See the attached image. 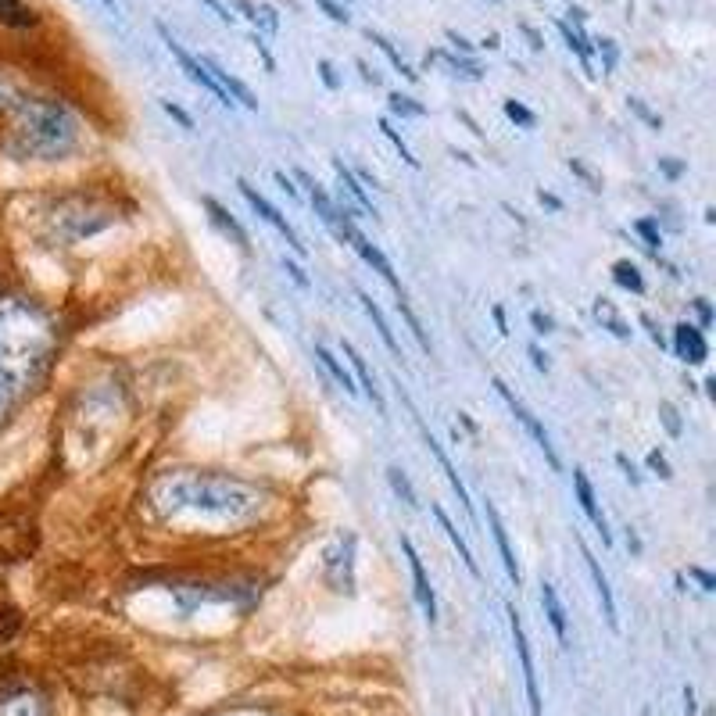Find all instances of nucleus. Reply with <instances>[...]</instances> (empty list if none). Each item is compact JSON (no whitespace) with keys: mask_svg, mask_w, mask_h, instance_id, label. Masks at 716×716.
I'll use <instances>...</instances> for the list:
<instances>
[{"mask_svg":"<svg viewBox=\"0 0 716 716\" xmlns=\"http://www.w3.org/2000/svg\"><path fill=\"white\" fill-rule=\"evenodd\" d=\"M47 348V326L29 308H0V423L15 409L18 391L33 384L36 369L47 362Z\"/></svg>","mask_w":716,"mask_h":716,"instance_id":"obj_1","label":"nucleus"},{"mask_svg":"<svg viewBox=\"0 0 716 716\" xmlns=\"http://www.w3.org/2000/svg\"><path fill=\"white\" fill-rule=\"evenodd\" d=\"M76 144V119L58 101H18L15 151L33 158H61Z\"/></svg>","mask_w":716,"mask_h":716,"instance_id":"obj_2","label":"nucleus"},{"mask_svg":"<svg viewBox=\"0 0 716 716\" xmlns=\"http://www.w3.org/2000/svg\"><path fill=\"white\" fill-rule=\"evenodd\" d=\"M172 498L179 505H194V509L205 512H222V516H233V512H251L258 505L255 491L237 480H222V477H183L172 484Z\"/></svg>","mask_w":716,"mask_h":716,"instance_id":"obj_3","label":"nucleus"},{"mask_svg":"<svg viewBox=\"0 0 716 716\" xmlns=\"http://www.w3.org/2000/svg\"><path fill=\"white\" fill-rule=\"evenodd\" d=\"M158 33H162V40H165V47H169V54L179 61V69L187 72V79H190V83H194V86H201V90H205V94H212L215 101L222 104V108H233V101H230V97H226V90H222V86L215 83V79H212V72H208L205 65H201V58H194V54H190L187 47H183V43H179L176 36H172L165 26H158Z\"/></svg>","mask_w":716,"mask_h":716,"instance_id":"obj_4","label":"nucleus"},{"mask_svg":"<svg viewBox=\"0 0 716 716\" xmlns=\"http://www.w3.org/2000/svg\"><path fill=\"white\" fill-rule=\"evenodd\" d=\"M495 391L505 398V405H509V409H512V416H516V419H520V423H523V430H527V434L534 437V444H537V448H541V452H545L548 466H552V469H559V455H555V444H552V437H548V430L541 427V419H537L534 412H530L527 405H523V401L516 398V394H512V387L505 384V380H495Z\"/></svg>","mask_w":716,"mask_h":716,"instance_id":"obj_5","label":"nucleus"},{"mask_svg":"<svg viewBox=\"0 0 716 716\" xmlns=\"http://www.w3.org/2000/svg\"><path fill=\"white\" fill-rule=\"evenodd\" d=\"M509 631H512V645H516V656H520L523 666V684H527V706L530 716H545L541 713V691H537V674H534V656H530V641L527 631H523V620L516 609H509Z\"/></svg>","mask_w":716,"mask_h":716,"instance_id":"obj_6","label":"nucleus"},{"mask_svg":"<svg viewBox=\"0 0 716 716\" xmlns=\"http://www.w3.org/2000/svg\"><path fill=\"white\" fill-rule=\"evenodd\" d=\"M237 187H240V194L248 197V205H251V208H255V212H258V215H262V219H265V222H269V226H273V230H276V233H280V237H283V240H287L290 248L298 251V255H305V244H301V237H298V233H294V226H290V222H287V219H283V215H280V212H276V208H273V205H269V201H265V197H262V194H258V190H255V187H251L248 179H240Z\"/></svg>","mask_w":716,"mask_h":716,"instance_id":"obj_7","label":"nucleus"},{"mask_svg":"<svg viewBox=\"0 0 716 716\" xmlns=\"http://www.w3.org/2000/svg\"><path fill=\"white\" fill-rule=\"evenodd\" d=\"M401 552H405V559H409V570H412V584H416V602L419 609H423V616H427L430 623L437 620V598H434V588H430V577L427 570H423V559H419L416 545H412L409 537H401Z\"/></svg>","mask_w":716,"mask_h":716,"instance_id":"obj_8","label":"nucleus"},{"mask_svg":"<svg viewBox=\"0 0 716 716\" xmlns=\"http://www.w3.org/2000/svg\"><path fill=\"white\" fill-rule=\"evenodd\" d=\"M298 176H301V183H305V187H308V197H312V205H316V215H319V219H323L326 226H330V230L337 233V237H341V240H348V233L355 230V226H351L348 215H344L341 208L333 205L330 197H326V190L319 187V183H312V179H308L305 172H298Z\"/></svg>","mask_w":716,"mask_h":716,"instance_id":"obj_9","label":"nucleus"},{"mask_svg":"<svg viewBox=\"0 0 716 716\" xmlns=\"http://www.w3.org/2000/svg\"><path fill=\"white\" fill-rule=\"evenodd\" d=\"M674 351L684 366H702V362L709 358L706 330H702V326H691V323L674 326Z\"/></svg>","mask_w":716,"mask_h":716,"instance_id":"obj_10","label":"nucleus"},{"mask_svg":"<svg viewBox=\"0 0 716 716\" xmlns=\"http://www.w3.org/2000/svg\"><path fill=\"white\" fill-rule=\"evenodd\" d=\"M348 244L358 251V255L366 258V265H373V273H380V280H384L387 287L394 290V294H401V283H398V276H394V269H391V262H387L384 251L376 248V244H369V240L362 237V233H358V230H351V233H348Z\"/></svg>","mask_w":716,"mask_h":716,"instance_id":"obj_11","label":"nucleus"},{"mask_svg":"<svg viewBox=\"0 0 716 716\" xmlns=\"http://www.w3.org/2000/svg\"><path fill=\"white\" fill-rule=\"evenodd\" d=\"M573 491H577V502H580V509H584V516L595 523V530L602 534V541H609L606 516H602V509H598L595 487H591V480H588V473H584V469H573Z\"/></svg>","mask_w":716,"mask_h":716,"instance_id":"obj_12","label":"nucleus"},{"mask_svg":"<svg viewBox=\"0 0 716 716\" xmlns=\"http://www.w3.org/2000/svg\"><path fill=\"white\" fill-rule=\"evenodd\" d=\"M201 65H205L208 72H212V79L215 83L222 86V90H226V97H230L233 104H240V108H248V111H258V101H255V94H251L248 86L240 83L237 76H233V72H226V69H219V65H215L212 58H201Z\"/></svg>","mask_w":716,"mask_h":716,"instance_id":"obj_13","label":"nucleus"},{"mask_svg":"<svg viewBox=\"0 0 716 716\" xmlns=\"http://www.w3.org/2000/svg\"><path fill=\"white\" fill-rule=\"evenodd\" d=\"M487 527H491V534H495V545H498V552H502L505 573H509V580L520 588V563H516V555H512V548H509V534H505V527H502V516H498V509L491 502H487Z\"/></svg>","mask_w":716,"mask_h":716,"instance_id":"obj_14","label":"nucleus"},{"mask_svg":"<svg viewBox=\"0 0 716 716\" xmlns=\"http://www.w3.org/2000/svg\"><path fill=\"white\" fill-rule=\"evenodd\" d=\"M419 430H423V441H427V448H430V452H434L437 466H441V473H444V477H448V484H452V491H455V495H459V502H462V512H466L469 520H473V502H469V495H466V487H462L459 473H455V469H452V462H448V455H444V448H441V444H437V441H434V437H430V430H427V427H423V423H419Z\"/></svg>","mask_w":716,"mask_h":716,"instance_id":"obj_15","label":"nucleus"},{"mask_svg":"<svg viewBox=\"0 0 716 716\" xmlns=\"http://www.w3.org/2000/svg\"><path fill=\"white\" fill-rule=\"evenodd\" d=\"M0 716H51L40 695L33 691H8L0 695Z\"/></svg>","mask_w":716,"mask_h":716,"instance_id":"obj_16","label":"nucleus"},{"mask_svg":"<svg viewBox=\"0 0 716 716\" xmlns=\"http://www.w3.org/2000/svg\"><path fill=\"white\" fill-rule=\"evenodd\" d=\"M584 563H588V570H591V580H595V591H598V598H602V609H606V620H609V627H620V620H616V602H613V588H609V577L602 573V566H598V559L595 555L584 548Z\"/></svg>","mask_w":716,"mask_h":716,"instance_id":"obj_17","label":"nucleus"},{"mask_svg":"<svg viewBox=\"0 0 716 716\" xmlns=\"http://www.w3.org/2000/svg\"><path fill=\"white\" fill-rule=\"evenodd\" d=\"M341 348H344V355H348V362H351V366H355L358 384L366 387V394H369V401H373V405H376V412H387V405H384V394H380V387H376L373 373H369V366H366V358L358 355V351H355V344H348V341H344Z\"/></svg>","mask_w":716,"mask_h":716,"instance_id":"obj_18","label":"nucleus"},{"mask_svg":"<svg viewBox=\"0 0 716 716\" xmlns=\"http://www.w3.org/2000/svg\"><path fill=\"white\" fill-rule=\"evenodd\" d=\"M333 169H337V176H341V187H344V194H348V201L358 208L362 215H376V208H373V197L366 194V187L358 183V176L351 169H344V162H333Z\"/></svg>","mask_w":716,"mask_h":716,"instance_id":"obj_19","label":"nucleus"},{"mask_svg":"<svg viewBox=\"0 0 716 716\" xmlns=\"http://www.w3.org/2000/svg\"><path fill=\"white\" fill-rule=\"evenodd\" d=\"M541 606H545V616H548V623H552L555 638L566 645V638H570V631H566V609H563V602H559V591H555L552 584H541Z\"/></svg>","mask_w":716,"mask_h":716,"instance_id":"obj_20","label":"nucleus"},{"mask_svg":"<svg viewBox=\"0 0 716 716\" xmlns=\"http://www.w3.org/2000/svg\"><path fill=\"white\" fill-rule=\"evenodd\" d=\"M205 208H208V219H212L215 226H219V230L226 233V237H233V244H240V248L248 251V233L240 230V222L233 219V215L226 212V208H222L219 201H215V197H205Z\"/></svg>","mask_w":716,"mask_h":716,"instance_id":"obj_21","label":"nucleus"},{"mask_svg":"<svg viewBox=\"0 0 716 716\" xmlns=\"http://www.w3.org/2000/svg\"><path fill=\"white\" fill-rule=\"evenodd\" d=\"M434 516H437V523H441V530L448 534V541L455 545V552H459V559H462V566H466L473 577H480V566H477V559H473V552H469V545L459 537V530H455V523L448 520V512L441 509V505H434Z\"/></svg>","mask_w":716,"mask_h":716,"instance_id":"obj_22","label":"nucleus"},{"mask_svg":"<svg viewBox=\"0 0 716 716\" xmlns=\"http://www.w3.org/2000/svg\"><path fill=\"white\" fill-rule=\"evenodd\" d=\"M559 33H563V40H566V47H570L573 54L580 58V65H584V72L588 76H595V69H591V43H588V36H584V29L577 26V22H559Z\"/></svg>","mask_w":716,"mask_h":716,"instance_id":"obj_23","label":"nucleus"},{"mask_svg":"<svg viewBox=\"0 0 716 716\" xmlns=\"http://www.w3.org/2000/svg\"><path fill=\"white\" fill-rule=\"evenodd\" d=\"M0 22L11 29H29L36 26V11L26 0H0Z\"/></svg>","mask_w":716,"mask_h":716,"instance_id":"obj_24","label":"nucleus"},{"mask_svg":"<svg viewBox=\"0 0 716 716\" xmlns=\"http://www.w3.org/2000/svg\"><path fill=\"white\" fill-rule=\"evenodd\" d=\"M316 358H319V366H323L326 373L333 376V384L344 387V391H348V394H355V391H358L355 380H351V373L341 366V362H337V355H333V351L326 348V344H316Z\"/></svg>","mask_w":716,"mask_h":716,"instance_id":"obj_25","label":"nucleus"},{"mask_svg":"<svg viewBox=\"0 0 716 716\" xmlns=\"http://www.w3.org/2000/svg\"><path fill=\"white\" fill-rule=\"evenodd\" d=\"M595 316H598V323H602L609 333H613V337H620V341H631V326H627V323L620 319V312L613 308V301L598 298V301H595Z\"/></svg>","mask_w":716,"mask_h":716,"instance_id":"obj_26","label":"nucleus"},{"mask_svg":"<svg viewBox=\"0 0 716 716\" xmlns=\"http://www.w3.org/2000/svg\"><path fill=\"white\" fill-rule=\"evenodd\" d=\"M358 301H362V308H366V316H369V319H373L376 333H380V341H384V344H387V351H391V355H401L398 341H394L391 326H387L384 312H380V308H376V301H373V298H369V294H358Z\"/></svg>","mask_w":716,"mask_h":716,"instance_id":"obj_27","label":"nucleus"},{"mask_svg":"<svg viewBox=\"0 0 716 716\" xmlns=\"http://www.w3.org/2000/svg\"><path fill=\"white\" fill-rule=\"evenodd\" d=\"M434 61H444L448 69L455 72V76H466V79H480V65L469 58H459V54H448V51H437Z\"/></svg>","mask_w":716,"mask_h":716,"instance_id":"obj_28","label":"nucleus"},{"mask_svg":"<svg viewBox=\"0 0 716 716\" xmlns=\"http://www.w3.org/2000/svg\"><path fill=\"white\" fill-rule=\"evenodd\" d=\"M613 280L620 283L623 290H634V294H641V290H645V280H641L638 265H631V262H616L613 265Z\"/></svg>","mask_w":716,"mask_h":716,"instance_id":"obj_29","label":"nucleus"},{"mask_svg":"<svg viewBox=\"0 0 716 716\" xmlns=\"http://www.w3.org/2000/svg\"><path fill=\"white\" fill-rule=\"evenodd\" d=\"M369 40H373V43H376V47H380V51H384V54H387V58H391V65H394V69H398V72H401V76H405V79H412V83H416V72H412V69H409V61H405V58H401V54H398V51H394V47H391V40H387V36H380V33H373V29H369Z\"/></svg>","mask_w":716,"mask_h":716,"instance_id":"obj_30","label":"nucleus"},{"mask_svg":"<svg viewBox=\"0 0 716 716\" xmlns=\"http://www.w3.org/2000/svg\"><path fill=\"white\" fill-rule=\"evenodd\" d=\"M387 480H391V487H394V495L401 498V502L409 505V509H419V502H416V491H412V484H409V477L401 473L398 466H391L387 469Z\"/></svg>","mask_w":716,"mask_h":716,"instance_id":"obj_31","label":"nucleus"},{"mask_svg":"<svg viewBox=\"0 0 716 716\" xmlns=\"http://www.w3.org/2000/svg\"><path fill=\"white\" fill-rule=\"evenodd\" d=\"M380 129H384V137H387V140H391V144H394V147H398V154H401V158H405V162H409V165H412V169H419V158H416V154H412V151H409V144H405V140H401V133H398V129H394V126H391V122H387V119H380Z\"/></svg>","mask_w":716,"mask_h":716,"instance_id":"obj_32","label":"nucleus"},{"mask_svg":"<svg viewBox=\"0 0 716 716\" xmlns=\"http://www.w3.org/2000/svg\"><path fill=\"white\" fill-rule=\"evenodd\" d=\"M387 101H391V111L394 115H401V119H416V115H423V104H416L412 97H405V94H391Z\"/></svg>","mask_w":716,"mask_h":716,"instance_id":"obj_33","label":"nucleus"},{"mask_svg":"<svg viewBox=\"0 0 716 716\" xmlns=\"http://www.w3.org/2000/svg\"><path fill=\"white\" fill-rule=\"evenodd\" d=\"M634 230H638V237L645 240V248H648V251H659V244H663V237H659L656 219H638V222H634Z\"/></svg>","mask_w":716,"mask_h":716,"instance_id":"obj_34","label":"nucleus"},{"mask_svg":"<svg viewBox=\"0 0 716 716\" xmlns=\"http://www.w3.org/2000/svg\"><path fill=\"white\" fill-rule=\"evenodd\" d=\"M505 115H509L516 126H523V129H534V122H537V115L530 108H523L520 101H505Z\"/></svg>","mask_w":716,"mask_h":716,"instance_id":"obj_35","label":"nucleus"},{"mask_svg":"<svg viewBox=\"0 0 716 716\" xmlns=\"http://www.w3.org/2000/svg\"><path fill=\"white\" fill-rule=\"evenodd\" d=\"M598 43V54H602V69L613 72L616 69V58H620V51H616L613 40H595Z\"/></svg>","mask_w":716,"mask_h":716,"instance_id":"obj_36","label":"nucleus"},{"mask_svg":"<svg viewBox=\"0 0 716 716\" xmlns=\"http://www.w3.org/2000/svg\"><path fill=\"white\" fill-rule=\"evenodd\" d=\"M659 416H663V423H666V430H670V434L681 437V419H677V409L670 405V401H663V405H659Z\"/></svg>","mask_w":716,"mask_h":716,"instance_id":"obj_37","label":"nucleus"},{"mask_svg":"<svg viewBox=\"0 0 716 716\" xmlns=\"http://www.w3.org/2000/svg\"><path fill=\"white\" fill-rule=\"evenodd\" d=\"M255 26H265L269 33H276V29H280V18H276V11L269 8V4H262V8L255 11Z\"/></svg>","mask_w":716,"mask_h":716,"instance_id":"obj_38","label":"nucleus"},{"mask_svg":"<svg viewBox=\"0 0 716 716\" xmlns=\"http://www.w3.org/2000/svg\"><path fill=\"white\" fill-rule=\"evenodd\" d=\"M162 111H165V115H169V119H176L183 129H194V119H190V115H187V111H183V108H179V104L162 101Z\"/></svg>","mask_w":716,"mask_h":716,"instance_id":"obj_39","label":"nucleus"},{"mask_svg":"<svg viewBox=\"0 0 716 716\" xmlns=\"http://www.w3.org/2000/svg\"><path fill=\"white\" fill-rule=\"evenodd\" d=\"M627 104H631V111H638V119H645L652 129H659V126H663V122H659V115H652V111L645 108V101H641V97H631V101H627Z\"/></svg>","mask_w":716,"mask_h":716,"instance_id":"obj_40","label":"nucleus"},{"mask_svg":"<svg viewBox=\"0 0 716 716\" xmlns=\"http://www.w3.org/2000/svg\"><path fill=\"white\" fill-rule=\"evenodd\" d=\"M319 8H323L326 15L333 18V22H341V26H348V22H351V15H348V11H344L341 4H333V0H319Z\"/></svg>","mask_w":716,"mask_h":716,"instance_id":"obj_41","label":"nucleus"},{"mask_svg":"<svg viewBox=\"0 0 716 716\" xmlns=\"http://www.w3.org/2000/svg\"><path fill=\"white\" fill-rule=\"evenodd\" d=\"M688 577H691V580H699V588L706 591V595H709V591H716V577H713V573L699 570V566H691Z\"/></svg>","mask_w":716,"mask_h":716,"instance_id":"obj_42","label":"nucleus"},{"mask_svg":"<svg viewBox=\"0 0 716 716\" xmlns=\"http://www.w3.org/2000/svg\"><path fill=\"white\" fill-rule=\"evenodd\" d=\"M648 466L656 469V473H659V477H663V480H670V466H666L663 452H652V455H648Z\"/></svg>","mask_w":716,"mask_h":716,"instance_id":"obj_43","label":"nucleus"},{"mask_svg":"<svg viewBox=\"0 0 716 716\" xmlns=\"http://www.w3.org/2000/svg\"><path fill=\"white\" fill-rule=\"evenodd\" d=\"M205 8H212V15L219 18V22H233V15H230V8H222L219 0H201Z\"/></svg>","mask_w":716,"mask_h":716,"instance_id":"obj_44","label":"nucleus"},{"mask_svg":"<svg viewBox=\"0 0 716 716\" xmlns=\"http://www.w3.org/2000/svg\"><path fill=\"white\" fill-rule=\"evenodd\" d=\"M319 76H323V83L330 86V90H337V86H341V83H337V76H333V65H330V61H319Z\"/></svg>","mask_w":716,"mask_h":716,"instance_id":"obj_45","label":"nucleus"},{"mask_svg":"<svg viewBox=\"0 0 716 716\" xmlns=\"http://www.w3.org/2000/svg\"><path fill=\"white\" fill-rule=\"evenodd\" d=\"M530 323H534L537 333H552V319L541 316V312H530Z\"/></svg>","mask_w":716,"mask_h":716,"instance_id":"obj_46","label":"nucleus"},{"mask_svg":"<svg viewBox=\"0 0 716 716\" xmlns=\"http://www.w3.org/2000/svg\"><path fill=\"white\" fill-rule=\"evenodd\" d=\"M283 269H287V273L294 276V283H298V287H308V276L301 273V269H298L294 262H287V258H283Z\"/></svg>","mask_w":716,"mask_h":716,"instance_id":"obj_47","label":"nucleus"},{"mask_svg":"<svg viewBox=\"0 0 716 716\" xmlns=\"http://www.w3.org/2000/svg\"><path fill=\"white\" fill-rule=\"evenodd\" d=\"M695 312H699L702 326H709V323H713V308L706 305V298H699V301H695Z\"/></svg>","mask_w":716,"mask_h":716,"instance_id":"obj_48","label":"nucleus"},{"mask_svg":"<svg viewBox=\"0 0 716 716\" xmlns=\"http://www.w3.org/2000/svg\"><path fill=\"white\" fill-rule=\"evenodd\" d=\"M570 169H573V172H577V176H584V179H588V187H591V190H598V179H595V176H591V172H588V169H584V165H580V162H570Z\"/></svg>","mask_w":716,"mask_h":716,"instance_id":"obj_49","label":"nucleus"},{"mask_svg":"<svg viewBox=\"0 0 716 716\" xmlns=\"http://www.w3.org/2000/svg\"><path fill=\"white\" fill-rule=\"evenodd\" d=\"M530 358H534V366L541 369V373H545V369H548V358L541 355V348H537V344H530Z\"/></svg>","mask_w":716,"mask_h":716,"instance_id":"obj_50","label":"nucleus"},{"mask_svg":"<svg viewBox=\"0 0 716 716\" xmlns=\"http://www.w3.org/2000/svg\"><path fill=\"white\" fill-rule=\"evenodd\" d=\"M659 169H663L670 179H677V176H681V172H684V165H677V162H666V158H663V162H659Z\"/></svg>","mask_w":716,"mask_h":716,"instance_id":"obj_51","label":"nucleus"},{"mask_svg":"<svg viewBox=\"0 0 716 716\" xmlns=\"http://www.w3.org/2000/svg\"><path fill=\"white\" fill-rule=\"evenodd\" d=\"M448 40H452V43H455V47H459V51H462V54H466V51H473V43H469V40H466V36H459V33H448Z\"/></svg>","mask_w":716,"mask_h":716,"instance_id":"obj_52","label":"nucleus"},{"mask_svg":"<svg viewBox=\"0 0 716 716\" xmlns=\"http://www.w3.org/2000/svg\"><path fill=\"white\" fill-rule=\"evenodd\" d=\"M537 197H541V205L555 208V212H559V208H563V201H559V197H555V194H545V190H541V194H537Z\"/></svg>","mask_w":716,"mask_h":716,"instance_id":"obj_53","label":"nucleus"},{"mask_svg":"<svg viewBox=\"0 0 716 716\" xmlns=\"http://www.w3.org/2000/svg\"><path fill=\"white\" fill-rule=\"evenodd\" d=\"M523 33H527V40H530V47H534V51H541V47H545V43H541V36H537L530 26H523Z\"/></svg>","mask_w":716,"mask_h":716,"instance_id":"obj_54","label":"nucleus"},{"mask_svg":"<svg viewBox=\"0 0 716 716\" xmlns=\"http://www.w3.org/2000/svg\"><path fill=\"white\" fill-rule=\"evenodd\" d=\"M358 69H362V79H366V83H380V76H376V72H369L366 61H358Z\"/></svg>","mask_w":716,"mask_h":716,"instance_id":"obj_55","label":"nucleus"},{"mask_svg":"<svg viewBox=\"0 0 716 716\" xmlns=\"http://www.w3.org/2000/svg\"><path fill=\"white\" fill-rule=\"evenodd\" d=\"M495 323H498V330H502V333H509V330H505V316H502V308H495Z\"/></svg>","mask_w":716,"mask_h":716,"instance_id":"obj_56","label":"nucleus"},{"mask_svg":"<svg viewBox=\"0 0 716 716\" xmlns=\"http://www.w3.org/2000/svg\"><path fill=\"white\" fill-rule=\"evenodd\" d=\"M101 4H104L108 11H115V0H101Z\"/></svg>","mask_w":716,"mask_h":716,"instance_id":"obj_57","label":"nucleus"},{"mask_svg":"<svg viewBox=\"0 0 716 716\" xmlns=\"http://www.w3.org/2000/svg\"><path fill=\"white\" fill-rule=\"evenodd\" d=\"M4 94H8V90H4V83H0V108H4Z\"/></svg>","mask_w":716,"mask_h":716,"instance_id":"obj_58","label":"nucleus"},{"mask_svg":"<svg viewBox=\"0 0 716 716\" xmlns=\"http://www.w3.org/2000/svg\"><path fill=\"white\" fill-rule=\"evenodd\" d=\"M344 4H351V0H344Z\"/></svg>","mask_w":716,"mask_h":716,"instance_id":"obj_59","label":"nucleus"}]
</instances>
